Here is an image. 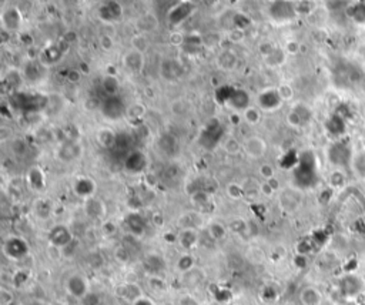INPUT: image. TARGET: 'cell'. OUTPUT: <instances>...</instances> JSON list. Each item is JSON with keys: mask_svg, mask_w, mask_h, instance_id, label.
I'll use <instances>...</instances> for the list:
<instances>
[{"mask_svg": "<svg viewBox=\"0 0 365 305\" xmlns=\"http://www.w3.org/2000/svg\"><path fill=\"white\" fill-rule=\"evenodd\" d=\"M64 290L67 292L68 297L75 298L77 301H82L90 292L91 287L86 275L82 273H73L66 278Z\"/></svg>", "mask_w": 365, "mask_h": 305, "instance_id": "1", "label": "cell"}, {"mask_svg": "<svg viewBox=\"0 0 365 305\" xmlns=\"http://www.w3.org/2000/svg\"><path fill=\"white\" fill-rule=\"evenodd\" d=\"M3 254L12 261H19L24 258L29 254V244L23 240L22 237H9L3 243Z\"/></svg>", "mask_w": 365, "mask_h": 305, "instance_id": "2", "label": "cell"}, {"mask_svg": "<svg viewBox=\"0 0 365 305\" xmlns=\"http://www.w3.org/2000/svg\"><path fill=\"white\" fill-rule=\"evenodd\" d=\"M351 157H352V151H351L350 144L342 140L335 141L328 150V159L335 167H347L350 164Z\"/></svg>", "mask_w": 365, "mask_h": 305, "instance_id": "3", "label": "cell"}, {"mask_svg": "<svg viewBox=\"0 0 365 305\" xmlns=\"http://www.w3.org/2000/svg\"><path fill=\"white\" fill-rule=\"evenodd\" d=\"M244 154L252 159V160H259L261 157H264L267 152V143L266 140L260 136H251L244 140L243 143Z\"/></svg>", "mask_w": 365, "mask_h": 305, "instance_id": "4", "label": "cell"}, {"mask_svg": "<svg viewBox=\"0 0 365 305\" xmlns=\"http://www.w3.org/2000/svg\"><path fill=\"white\" fill-rule=\"evenodd\" d=\"M123 66L129 70L130 73L133 74H138L143 71L144 67V53L134 50V49H130L129 52L123 54Z\"/></svg>", "mask_w": 365, "mask_h": 305, "instance_id": "5", "label": "cell"}, {"mask_svg": "<svg viewBox=\"0 0 365 305\" xmlns=\"http://www.w3.org/2000/svg\"><path fill=\"white\" fill-rule=\"evenodd\" d=\"M175 241L180 245V248H182V251L191 252L200 241L197 228H181L175 237Z\"/></svg>", "mask_w": 365, "mask_h": 305, "instance_id": "6", "label": "cell"}, {"mask_svg": "<svg viewBox=\"0 0 365 305\" xmlns=\"http://www.w3.org/2000/svg\"><path fill=\"white\" fill-rule=\"evenodd\" d=\"M49 241L50 244L57 248H66L68 244L73 243V236L66 225H56L49 233Z\"/></svg>", "mask_w": 365, "mask_h": 305, "instance_id": "7", "label": "cell"}, {"mask_svg": "<svg viewBox=\"0 0 365 305\" xmlns=\"http://www.w3.org/2000/svg\"><path fill=\"white\" fill-rule=\"evenodd\" d=\"M117 295L133 305L140 298L144 297V291L136 282H124L117 287Z\"/></svg>", "mask_w": 365, "mask_h": 305, "instance_id": "8", "label": "cell"}, {"mask_svg": "<svg viewBox=\"0 0 365 305\" xmlns=\"http://www.w3.org/2000/svg\"><path fill=\"white\" fill-rule=\"evenodd\" d=\"M271 15L275 17L277 20H281V22H287L291 20L297 16V8L291 3V2H285V0H280V2H275L271 8Z\"/></svg>", "mask_w": 365, "mask_h": 305, "instance_id": "9", "label": "cell"}, {"mask_svg": "<svg viewBox=\"0 0 365 305\" xmlns=\"http://www.w3.org/2000/svg\"><path fill=\"white\" fill-rule=\"evenodd\" d=\"M340 290L344 297H357L362 291V280H359L355 275H345L340 281Z\"/></svg>", "mask_w": 365, "mask_h": 305, "instance_id": "10", "label": "cell"}, {"mask_svg": "<svg viewBox=\"0 0 365 305\" xmlns=\"http://www.w3.org/2000/svg\"><path fill=\"white\" fill-rule=\"evenodd\" d=\"M282 99L280 97V94L277 92V89H267L264 92L260 94L259 97V104L261 110H267V111H271L274 108H278L281 106Z\"/></svg>", "mask_w": 365, "mask_h": 305, "instance_id": "11", "label": "cell"}, {"mask_svg": "<svg viewBox=\"0 0 365 305\" xmlns=\"http://www.w3.org/2000/svg\"><path fill=\"white\" fill-rule=\"evenodd\" d=\"M84 213L91 220H101L106 215V206L101 200L96 197L84 200Z\"/></svg>", "mask_w": 365, "mask_h": 305, "instance_id": "12", "label": "cell"}, {"mask_svg": "<svg viewBox=\"0 0 365 305\" xmlns=\"http://www.w3.org/2000/svg\"><path fill=\"white\" fill-rule=\"evenodd\" d=\"M73 190L79 197L83 200L94 197V191H96V183L94 180H91L89 177H79L75 184H73Z\"/></svg>", "mask_w": 365, "mask_h": 305, "instance_id": "13", "label": "cell"}, {"mask_svg": "<svg viewBox=\"0 0 365 305\" xmlns=\"http://www.w3.org/2000/svg\"><path fill=\"white\" fill-rule=\"evenodd\" d=\"M300 302L301 305H321V301H322V294L318 288L312 287V285H308V287H304L303 290L300 291Z\"/></svg>", "mask_w": 365, "mask_h": 305, "instance_id": "14", "label": "cell"}, {"mask_svg": "<svg viewBox=\"0 0 365 305\" xmlns=\"http://www.w3.org/2000/svg\"><path fill=\"white\" fill-rule=\"evenodd\" d=\"M80 156H82V145L70 141L68 144L61 145L60 151H59V160L70 163V161L77 160Z\"/></svg>", "mask_w": 365, "mask_h": 305, "instance_id": "15", "label": "cell"}, {"mask_svg": "<svg viewBox=\"0 0 365 305\" xmlns=\"http://www.w3.org/2000/svg\"><path fill=\"white\" fill-rule=\"evenodd\" d=\"M27 184L31 190L43 191L46 187V177L45 173L42 171V168L33 167L27 173Z\"/></svg>", "mask_w": 365, "mask_h": 305, "instance_id": "16", "label": "cell"}, {"mask_svg": "<svg viewBox=\"0 0 365 305\" xmlns=\"http://www.w3.org/2000/svg\"><path fill=\"white\" fill-rule=\"evenodd\" d=\"M237 63H238V57H237V54L234 53L231 49H224V50L218 54V57H217L218 67L226 70V71L236 69Z\"/></svg>", "mask_w": 365, "mask_h": 305, "instance_id": "17", "label": "cell"}, {"mask_svg": "<svg viewBox=\"0 0 365 305\" xmlns=\"http://www.w3.org/2000/svg\"><path fill=\"white\" fill-rule=\"evenodd\" d=\"M101 90L106 93L107 97L117 96L120 90V82L116 74H104L101 77Z\"/></svg>", "mask_w": 365, "mask_h": 305, "instance_id": "18", "label": "cell"}, {"mask_svg": "<svg viewBox=\"0 0 365 305\" xmlns=\"http://www.w3.org/2000/svg\"><path fill=\"white\" fill-rule=\"evenodd\" d=\"M205 278V274L203 273V270H200L198 267L193 268L191 271L189 273H184L181 274V280L184 282V285L186 287H190V288H196L198 287L201 282L204 281Z\"/></svg>", "mask_w": 365, "mask_h": 305, "instance_id": "19", "label": "cell"}, {"mask_svg": "<svg viewBox=\"0 0 365 305\" xmlns=\"http://www.w3.org/2000/svg\"><path fill=\"white\" fill-rule=\"evenodd\" d=\"M228 225L223 224L221 221H213L207 225V233L214 241H223L228 234Z\"/></svg>", "mask_w": 365, "mask_h": 305, "instance_id": "20", "label": "cell"}, {"mask_svg": "<svg viewBox=\"0 0 365 305\" xmlns=\"http://www.w3.org/2000/svg\"><path fill=\"white\" fill-rule=\"evenodd\" d=\"M97 141L103 148H112L117 143V134L112 129H100L97 131Z\"/></svg>", "mask_w": 365, "mask_h": 305, "instance_id": "21", "label": "cell"}, {"mask_svg": "<svg viewBox=\"0 0 365 305\" xmlns=\"http://www.w3.org/2000/svg\"><path fill=\"white\" fill-rule=\"evenodd\" d=\"M285 59H287V52L284 49L275 47V50H274L273 53L264 57V61H266L267 66H270V67H280V66H282L285 63Z\"/></svg>", "mask_w": 365, "mask_h": 305, "instance_id": "22", "label": "cell"}, {"mask_svg": "<svg viewBox=\"0 0 365 305\" xmlns=\"http://www.w3.org/2000/svg\"><path fill=\"white\" fill-rule=\"evenodd\" d=\"M175 268L184 274V273H189L193 268H196V258L191 255V252H182L180 255V258L177 259V264Z\"/></svg>", "mask_w": 365, "mask_h": 305, "instance_id": "23", "label": "cell"}, {"mask_svg": "<svg viewBox=\"0 0 365 305\" xmlns=\"http://www.w3.org/2000/svg\"><path fill=\"white\" fill-rule=\"evenodd\" d=\"M223 148L228 156H237L243 151V143H240L236 137H227L223 143Z\"/></svg>", "mask_w": 365, "mask_h": 305, "instance_id": "24", "label": "cell"}, {"mask_svg": "<svg viewBox=\"0 0 365 305\" xmlns=\"http://www.w3.org/2000/svg\"><path fill=\"white\" fill-rule=\"evenodd\" d=\"M327 127H328V131H330L331 134H334V136H340V134L344 133V130H345V123H344V119L340 117V116L335 115L334 117H331V120L328 122Z\"/></svg>", "mask_w": 365, "mask_h": 305, "instance_id": "25", "label": "cell"}, {"mask_svg": "<svg viewBox=\"0 0 365 305\" xmlns=\"http://www.w3.org/2000/svg\"><path fill=\"white\" fill-rule=\"evenodd\" d=\"M226 194L231 200L237 201V200H243V197L245 196V190H244V187L241 184L230 183L226 187Z\"/></svg>", "mask_w": 365, "mask_h": 305, "instance_id": "26", "label": "cell"}, {"mask_svg": "<svg viewBox=\"0 0 365 305\" xmlns=\"http://www.w3.org/2000/svg\"><path fill=\"white\" fill-rule=\"evenodd\" d=\"M244 119H245V122L251 124V126H256V124H259L261 122V111H260L257 107H247L245 110H244Z\"/></svg>", "mask_w": 365, "mask_h": 305, "instance_id": "27", "label": "cell"}, {"mask_svg": "<svg viewBox=\"0 0 365 305\" xmlns=\"http://www.w3.org/2000/svg\"><path fill=\"white\" fill-rule=\"evenodd\" d=\"M145 115V107L141 103H134L133 106H130L127 108V115L126 117H129L130 120H137V119H141Z\"/></svg>", "mask_w": 365, "mask_h": 305, "instance_id": "28", "label": "cell"}, {"mask_svg": "<svg viewBox=\"0 0 365 305\" xmlns=\"http://www.w3.org/2000/svg\"><path fill=\"white\" fill-rule=\"evenodd\" d=\"M147 47H149V42H147V39H145L143 34H136V36H133V39H131V49H134V50H138V52L144 53L145 50H147Z\"/></svg>", "mask_w": 365, "mask_h": 305, "instance_id": "29", "label": "cell"}, {"mask_svg": "<svg viewBox=\"0 0 365 305\" xmlns=\"http://www.w3.org/2000/svg\"><path fill=\"white\" fill-rule=\"evenodd\" d=\"M15 301V294L13 291L9 290L6 287L0 288V305H12Z\"/></svg>", "mask_w": 365, "mask_h": 305, "instance_id": "30", "label": "cell"}, {"mask_svg": "<svg viewBox=\"0 0 365 305\" xmlns=\"http://www.w3.org/2000/svg\"><path fill=\"white\" fill-rule=\"evenodd\" d=\"M259 173L260 176L263 177V180L264 181H268V180H271L275 177V171H274V167L271 164H261L259 168Z\"/></svg>", "mask_w": 365, "mask_h": 305, "instance_id": "31", "label": "cell"}, {"mask_svg": "<svg viewBox=\"0 0 365 305\" xmlns=\"http://www.w3.org/2000/svg\"><path fill=\"white\" fill-rule=\"evenodd\" d=\"M351 17L355 19L358 23H365V5L361 3V5H357L352 8V13H351Z\"/></svg>", "mask_w": 365, "mask_h": 305, "instance_id": "32", "label": "cell"}, {"mask_svg": "<svg viewBox=\"0 0 365 305\" xmlns=\"http://www.w3.org/2000/svg\"><path fill=\"white\" fill-rule=\"evenodd\" d=\"M277 92L280 94V97L282 99V101H288V100L293 99L294 96V90L289 84H281L280 87H277Z\"/></svg>", "mask_w": 365, "mask_h": 305, "instance_id": "33", "label": "cell"}, {"mask_svg": "<svg viewBox=\"0 0 365 305\" xmlns=\"http://www.w3.org/2000/svg\"><path fill=\"white\" fill-rule=\"evenodd\" d=\"M80 304L82 305H100L101 304V297H100L99 294H96V292H93L90 291L86 297L80 301Z\"/></svg>", "mask_w": 365, "mask_h": 305, "instance_id": "34", "label": "cell"}, {"mask_svg": "<svg viewBox=\"0 0 365 305\" xmlns=\"http://www.w3.org/2000/svg\"><path fill=\"white\" fill-rule=\"evenodd\" d=\"M260 191H261V194H263L264 197H271V196H274V193H275V190L270 185L268 181H263V183L260 184Z\"/></svg>", "mask_w": 365, "mask_h": 305, "instance_id": "35", "label": "cell"}, {"mask_svg": "<svg viewBox=\"0 0 365 305\" xmlns=\"http://www.w3.org/2000/svg\"><path fill=\"white\" fill-rule=\"evenodd\" d=\"M66 79H67L70 83H79L80 79H82V71H79V70H68L67 74H66Z\"/></svg>", "mask_w": 365, "mask_h": 305, "instance_id": "36", "label": "cell"}, {"mask_svg": "<svg viewBox=\"0 0 365 305\" xmlns=\"http://www.w3.org/2000/svg\"><path fill=\"white\" fill-rule=\"evenodd\" d=\"M100 45L103 47V50L110 52V50L114 47V42L110 36H101V39H100Z\"/></svg>", "mask_w": 365, "mask_h": 305, "instance_id": "37", "label": "cell"}, {"mask_svg": "<svg viewBox=\"0 0 365 305\" xmlns=\"http://www.w3.org/2000/svg\"><path fill=\"white\" fill-rule=\"evenodd\" d=\"M186 42V37L182 36L181 33H173L171 36H170V43L173 45V46H180Z\"/></svg>", "mask_w": 365, "mask_h": 305, "instance_id": "38", "label": "cell"}, {"mask_svg": "<svg viewBox=\"0 0 365 305\" xmlns=\"http://www.w3.org/2000/svg\"><path fill=\"white\" fill-rule=\"evenodd\" d=\"M178 305H200L198 301L194 297L191 295H182L180 299H178Z\"/></svg>", "mask_w": 365, "mask_h": 305, "instance_id": "39", "label": "cell"}, {"mask_svg": "<svg viewBox=\"0 0 365 305\" xmlns=\"http://www.w3.org/2000/svg\"><path fill=\"white\" fill-rule=\"evenodd\" d=\"M298 47L300 46H298L297 42H288V43L285 45V49H284V50L289 54H296L297 52H298Z\"/></svg>", "mask_w": 365, "mask_h": 305, "instance_id": "40", "label": "cell"}, {"mask_svg": "<svg viewBox=\"0 0 365 305\" xmlns=\"http://www.w3.org/2000/svg\"><path fill=\"white\" fill-rule=\"evenodd\" d=\"M357 167H358V173H361V174H364L365 176V154H362L361 157H358Z\"/></svg>", "mask_w": 365, "mask_h": 305, "instance_id": "41", "label": "cell"}, {"mask_svg": "<svg viewBox=\"0 0 365 305\" xmlns=\"http://www.w3.org/2000/svg\"><path fill=\"white\" fill-rule=\"evenodd\" d=\"M133 305H154V302H153L152 299H149V298L144 295L143 298H140L138 301H136V302H134Z\"/></svg>", "mask_w": 365, "mask_h": 305, "instance_id": "42", "label": "cell"}, {"mask_svg": "<svg viewBox=\"0 0 365 305\" xmlns=\"http://www.w3.org/2000/svg\"><path fill=\"white\" fill-rule=\"evenodd\" d=\"M207 305H223L221 302H218V301H211V302H208Z\"/></svg>", "mask_w": 365, "mask_h": 305, "instance_id": "43", "label": "cell"}]
</instances>
